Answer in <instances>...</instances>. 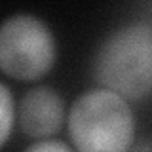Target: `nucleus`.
I'll return each mask as SVG.
<instances>
[{
  "instance_id": "obj_1",
  "label": "nucleus",
  "mask_w": 152,
  "mask_h": 152,
  "mask_svg": "<svg viewBox=\"0 0 152 152\" xmlns=\"http://www.w3.org/2000/svg\"><path fill=\"white\" fill-rule=\"evenodd\" d=\"M93 76L126 101L146 97L152 91V27L131 23L110 32L95 53Z\"/></svg>"
},
{
  "instance_id": "obj_2",
  "label": "nucleus",
  "mask_w": 152,
  "mask_h": 152,
  "mask_svg": "<svg viewBox=\"0 0 152 152\" xmlns=\"http://www.w3.org/2000/svg\"><path fill=\"white\" fill-rule=\"evenodd\" d=\"M69 133L78 152H127L135 137L133 112L118 93L89 89L70 107Z\"/></svg>"
},
{
  "instance_id": "obj_3",
  "label": "nucleus",
  "mask_w": 152,
  "mask_h": 152,
  "mask_svg": "<svg viewBox=\"0 0 152 152\" xmlns=\"http://www.w3.org/2000/svg\"><path fill=\"white\" fill-rule=\"evenodd\" d=\"M55 63V38L42 19L15 13L0 23V70L15 80H38Z\"/></svg>"
},
{
  "instance_id": "obj_4",
  "label": "nucleus",
  "mask_w": 152,
  "mask_h": 152,
  "mask_svg": "<svg viewBox=\"0 0 152 152\" xmlns=\"http://www.w3.org/2000/svg\"><path fill=\"white\" fill-rule=\"evenodd\" d=\"M65 118L63 97L50 86L32 88L17 104V124L21 131L34 139L51 137L61 129Z\"/></svg>"
},
{
  "instance_id": "obj_5",
  "label": "nucleus",
  "mask_w": 152,
  "mask_h": 152,
  "mask_svg": "<svg viewBox=\"0 0 152 152\" xmlns=\"http://www.w3.org/2000/svg\"><path fill=\"white\" fill-rule=\"evenodd\" d=\"M13 127V99L10 89L0 82V148L8 141Z\"/></svg>"
},
{
  "instance_id": "obj_6",
  "label": "nucleus",
  "mask_w": 152,
  "mask_h": 152,
  "mask_svg": "<svg viewBox=\"0 0 152 152\" xmlns=\"http://www.w3.org/2000/svg\"><path fill=\"white\" fill-rule=\"evenodd\" d=\"M25 152H74V150L69 145H65L63 141L44 139V141H38L34 145H31Z\"/></svg>"
},
{
  "instance_id": "obj_7",
  "label": "nucleus",
  "mask_w": 152,
  "mask_h": 152,
  "mask_svg": "<svg viewBox=\"0 0 152 152\" xmlns=\"http://www.w3.org/2000/svg\"><path fill=\"white\" fill-rule=\"evenodd\" d=\"M127 152H152V142H141L139 146H135L133 150H127Z\"/></svg>"
}]
</instances>
